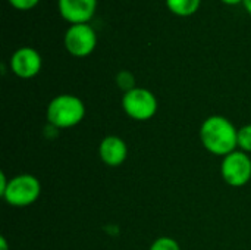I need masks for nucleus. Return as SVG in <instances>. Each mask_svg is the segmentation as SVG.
I'll list each match as a JSON object with an SVG mask.
<instances>
[{
    "instance_id": "2",
    "label": "nucleus",
    "mask_w": 251,
    "mask_h": 250,
    "mask_svg": "<svg viewBox=\"0 0 251 250\" xmlns=\"http://www.w3.org/2000/svg\"><path fill=\"white\" fill-rule=\"evenodd\" d=\"M85 106L81 99L71 94L54 97L47 108V119L56 128H69L82 121Z\"/></svg>"
},
{
    "instance_id": "13",
    "label": "nucleus",
    "mask_w": 251,
    "mask_h": 250,
    "mask_svg": "<svg viewBox=\"0 0 251 250\" xmlns=\"http://www.w3.org/2000/svg\"><path fill=\"white\" fill-rule=\"evenodd\" d=\"M150 250H181L179 249V245L174 240V239H169V237H160L157 239L153 245Z\"/></svg>"
},
{
    "instance_id": "9",
    "label": "nucleus",
    "mask_w": 251,
    "mask_h": 250,
    "mask_svg": "<svg viewBox=\"0 0 251 250\" xmlns=\"http://www.w3.org/2000/svg\"><path fill=\"white\" fill-rule=\"evenodd\" d=\"M99 152H100L101 161L109 167H119L121 164H124V161L126 159V155H128L125 141L115 136L106 137L100 143Z\"/></svg>"
},
{
    "instance_id": "5",
    "label": "nucleus",
    "mask_w": 251,
    "mask_h": 250,
    "mask_svg": "<svg viewBox=\"0 0 251 250\" xmlns=\"http://www.w3.org/2000/svg\"><path fill=\"white\" fill-rule=\"evenodd\" d=\"M97 43L96 31L88 24H72L65 34V46L74 56L82 57L90 55Z\"/></svg>"
},
{
    "instance_id": "12",
    "label": "nucleus",
    "mask_w": 251,
    "mask_h": 250,
    "mask_svg": "<svg viewBox=\"0 0 251 250\" xmlns=\"http://www.w3.org/2000/svg\"><path fill=\"white\" fill-rule=\"evenodd\" d=\"M238 146L243 150L251 152V125H246L238 130Z\"/></svg>"
},
{
    "instance_id": "17",
    "label": "nucleus",
    "mask_w": 251,
    "mask_h": 250,
    "mask_svg": "<svg viewBox=\"0 0 251 250\" xmlns=\"http://www.w3.org/2000/svg\"><path fill=\"white\" fill-rule=\"evenodd\" d=\"M243 3H244V6H246V9L249 10V13H250V15H251V0H244Z\"/></svg>"
},
{
    "instance_id": "8",
    "label": "nucleus",
    "mask_w": 251,
    "mask_h": 250,
    "mask_svg": "<svg viewBox=\"0 0 251 250\" xmlns=\"http://www.w3.org/2000/svg\"><path fill=\"white\" fill-rule=\"evenodd\" d=\"M97 0H59L60 15L71 24H87L94 15Z\"/></svg>"
},
{
    "instance_id": "6",
    "label": "nucleus",
    "mask_w": 251,
    "mask_h": 250,
    "mask_svg": "<svg viewBox=\"0 0 251 250\" xmlns=\"http://www.w3.org/2000/svg\"><path fill=\"white\" fill-rule=\"evenodd\" d=\"M222 177L234 187L247 184L251 178V159L243 152H232L224 158Z\"/></svg>"
},
{
    "instance_id": "4",
    "label": "nucleus",
    "mask_w": 251,
    "mask_h": 250,
    "mask_svg": "<svg viewBox=\"0 0 251 250\" xmlns=\"http://www.w3.org/2000/svg\"><path fill=\"white\" fill-rule=\"evenodd\" d=\"M124 111L128 116L137 121L150 119L157 111V100L151 91L147 88H132L124 94L122 99Z\"/></svg>"
},
{
    "instance_id": "7",
    "label": "nucleus",
    "mask_w": 251,
    "mask_h": 250,
    "mask_svg": "<svg viewBox=\"0 0 251 250\" xmlns=\"http://www.w3.org/2000/svg\"><path fill=\"white\" fill-rule=\"evenodd\" d=\"M12 71L21 78H31L41 69V56L32 47H21L10 57Z\"/></svg>"
},
{
    "instance_id": "15",
    "label": "nucleus",
    "mask_w": 251,
    "mask_h": 250,
    "mask_svg": "<svg viewBox=\"0 0 251 250\" xmlns=\"http://www.w3.org/2000/svg\"><path fill=\"white\" fill-rule=\"evenodd\" d=\"M7 184H9V181H6V177H4V174L1 172V174H0V194H3V193H4V190H6Z\"/></svg>"
},
{
    "instance_id": "18",
    "label": "nucleus",
    "mask_w": 251,
    "mask_h": 250,
    "mask_svg": "<svg viewBox=\"0 0 251 250\" xmlns=\"http://www.w3.org/2000/svg\"><path fill=\"white\" fill-rule=\"evenodd\" d=\"M222 1H225L228 4H235V3H240V1H244V0H222Z\"/></svg>"
},
{
    "instance_id": "14",
    "label": "nucleus",
    "mask_w": 251,
    "mask_h": 250,
    "mask_svg": "<svg viewBox=\"0 0 251 250\" xmlns=\"http://www.w3.org/2000/svg\"><path fill=\"white\" fill-rule=\"evenodd\" d=\"M9 1L13 7L19 9V10H28L38 3V0H9Z\"/></svg>"
},
{
    "instance_id": "1",
    "label": "nucleus",
    "mask_w": 251,
    "mask_h": 250,
    "mask_svg": "<svg viewBox=\"0 0 251 250\" xmlns=\"http://www.w3.org/2000/svg\"><path fill=\"white\" fill-rule=\"evenodd\" d=\"M200 139L210 153L219 156L235 152V147L238 146V131L226 118L218 115L210 116L203 122Z\"/></svg>"
},
{
    "instance_id": "16",
    "label": "nucleus",
    "mask_w": 251,
    "mask_h": 250,
    "mask_svg": "<svg viewBox=\"0 0 251 250\" xmlns=\"http://www.w3.org/2000/svg\"><path fill=\"white\" fill-rule=\"evenodd\" d=\"M0 243H1V250H7V243L4 237H0Z\"/></svg>"
},
{
    "instance_id": "10",
    "label": "nucleus",
    "mask_w": 251,
    "mask_h": 250,
    "mask_svg": "<svg viewBox=\"0 0 251 250\" xmlns=\"http://www.w3.org/2000/svg\"><path fill=\"white\" fill-rule=\"evenodd\" d=\"M201 0H166L168 7L176 15H191L200 7Z\"/></svg>"
},
{
    "instance_id": "11",
    "label": "nucleus",
    "mask_w": 251,
    "mask_h": 250,
    "mask_svg": "<svg viewBox=\"0 0 251 250\" xmlns=\"http://www.w3.org/2000/svg\"><path fill=\"white\" fill-rule=\"evenodd\" d=\"M116 83H118V85H119L122 90H125V93L129 91V90H132V88H135V78H134V75H132L131 72H128V71H121V72L116 75Z\"/></svg>"
},
{
    "instance_id": "3",
    "label": "nucleus",
    "mask_w": 251,
    "mask_h": 250,
    "mask_svg": "<svg viewBox=\"0 0 251 250\" xmlns=\"http://www.w3.org/2000/svg\"><path fill=\"white\" fill-rule=\"evenodd\" d=\"M40 190L38 180L32 175L24 174L12 178L1 196L12 206H28L38 199Z\"/></svg>"
}]
</instances>
